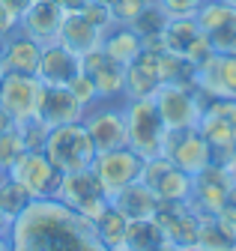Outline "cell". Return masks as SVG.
Instances as JSON below:
<instances>
[{"label":"cell","mask_w":236,"mask_h":251,"mask_svg":"<svg viewBox=\"0 0 236 251\" xmlns=\"http://www.w3.org/2000/svg\"><path fill=\"white\" fill-rule=\"evenodd\" d=\"M9 251H108L90 218L54 198H33L12 218Z\"/></svg>","instance_id":"6da1fadb"},{"label":"cell","mask_w":236,"mask_h":251,"mask_svg":"<svg viewBox=\"0 0 236 251\" xmlns=\"http://www.w3.org/2000/svg\"><path fill=\"white\" fill-rule=\"evenodd\" d=\"M126 132H129V150L138 155V159H156L162 155L165 147V135H167V126L150 99H126Z\"/></svg>","instance_id":"7a4b0ae2"},{"label":"cell","mask_w":236,"mask_h":251,"mask_svg":"<svg viewBox=\"0 0 236 251\" xmlns=\"http://www.w3.org/2000/svg\"><path fill=\"white\" fill-rule=\"evenodd\" d=\"M48 162L60 171V174H75V171H87L96 159V147L90 141L84 123H66L57 126L45 138V150Z\"/></svg>","instance_id":"3957f363"},{"label":"cell","mask_w":236,"mask_h":251,"mask_svg":"<svg viewBox=\"0 0 236 251\" xmlns=\"http://www.w3.org/2000/svg\"><path fill=\"white\" fill-rule=\"evenodd\" d=\"M54 201L66 203L69 209H75L84 218H90V222H93L99 212H105L108 203H111V198H108V192L102 188L99 176L93 174V168L75 171V174H63L60 176V185H57V192H54Z\"/></svg>","instance_id":"277c9868"},{"label":"cell","mask_w":236,"mask_h":251,"mask_svg":"<svg viewBox=\"0 0 236 251\" xmlns=\"http://www.w3.org/2000/svg\"><path fill=\"white\" fill-rule=\"evenodd\" d=\"M206 99L210 96H203L200 87H180V84H162L153 93V102L167 129H194L200 123Z\"/></svg>","instance_id":"5b68a950"},{"label":"cell","mask_w":236,"mask_h":251,"mask_svg":"<svg viewBox=\"0 0 236 251\" xmlns=\"http://www.w3.org/2000/svg\"><path fill=\"white\" fill-rule=\"evenodd\" d=\"M162 155L189 176H197L200 171H206L212 165V150L203 141V135L197 132V126L194 129H167Z\"/></svg>","instance_id":"8992f818"},{"label":"cell","mask_w":236,"mask_h":251,"mask_svg":"<svg viewBox=\"0 0 236 251\" xmlns=\"http://www.w3.org/2000/svg\"><path fill=\"white\" fill-rule=\"evenodd\" d=\"M162 51L189 60L191 66H200L212 54V45L191 15V18H167V24L162 30Z\"/></svg>","instance_id":"52a82bcc"},{"label":"cell","mask_w":236,"mask_h":251,"mask_svg":"<svg viewBox=\"0 0 236 251\" xmlns=\"http://www.w3.org/2000/svg\"><path fill=\"white\" fill-rule=\"evenodd\" d=\"M141 182L162 203H180V201H189V195H191V176L183 174L173 162H167L165 155L146 159L141 165Z\"/></svg>","instance_id":"ba28073f"},{"label":"cell","mask_w":236,"mask_h":251,"mask_svg":"<svg viewBox=\"0 0 236 251\" xmlns=\"http://www.w3.org/2000/svg\"><path fill=\"white\" fill-rule=\"evenodd\" d=\"M197 27L206 33L212 51L236 54V6L227 0H206L194 15Z\"/></svg>","instance_id":"9c48e42d"},{"label":"cell","mask_w":236,"mask_h":251,"mask_svg":"<svg viewBox=\"0 0 236 251\" xmlns=\"http://www.w3.org/2000/svg\"><path fill=\"white\" fill-rule=\"evenodd\" d=\"M42 81L36 75H21V72H6L0 78V108H3L15 123L33 120L36 105H39Z\"/></svg>","instance_id":"30bf717a"},{"label":"cell","mask_w":236,"mask_h":251,"mask_svg":"<svg viewBox=\"0 0 236 251\" xmlns=\"http://www.w3.org/2000/svg\"><path fill=\"white\" fill-rule=\"evenodd\" d=\"M9 174H12V179H18L33 198H54L57 185H60V176H63L60 171L48 162V155L39 152V150H24V152L18 155V162L9 168Z\"/></svg>","instance_id":"8fae6325"},{"label":"cell","mask_w":236,"mask_h":251,"mask_svg":"<svg viewBox=\"0 0 236 251\" xmlns=\"http://www.w3.org/2000/svg\"><path fill=\"white\" fill-rule=\"evenodd\" d=\"M230 176L224 171V165H210L206 171H200L197 176H191V195H189V206L197 215H218L227 203L230 195Z\"/></svg>","instance_id":"7c38bea8"},{"label":"cell","mask_w":236,"mask_h":251,"mask_svg":"<svg viewBox=\"0 0 236 251\" xmlns=\"http://www.w3.org/2000/svg\"><path fill=\"white\" fill-rule=\"evenodd\" d=\"M141 165H143V159H138L129 147H123V150L96 152V159H93L90 168L99 176V182L108 192V198H114L120 188H126L129 182L141 179Z\"/></svg>","instance_id":"4fadbf2b"},{"label":"cell","mask_w":236,"mask_h":251,"mask_svg":"<svg viewBox=\"0 0 236 251\" xmlns=\"http://www.w3.org/2000/svg\"><path fill=\"white\" fill-rule=\"evenodd\" d=\"M87 117V105L78 102V96L69 87H45L39 93V105H36V120L48 129H57V126L66 123H81Z\"/></svg>","instance_id":"5bb4252c"},{"label":"cell","mask_w":236,"mask_h":251,"mask_svg":"<svg viewBox=\"0 0 236 251\" xmlns=\"http://www.w3.org/2000/svg\"><path fill=\"white\" fill-rule=\"evenodd\" d=\"M197 87L210 99H236V54L212 51L197 66Z\"/></svg>","instance_id":"9a60e30c"},{"label":"cell","mask_w":236,"mask_h":251,"mask_svg":"<svg viewBox=\"0 0 236 251\" xmlns=\"http://www.w3.org/2000/svg\"><path fill=\"white\" fill-rule=\"evenodd\" d=\"M87 111H90V108H87ZM81 123L87 126V132H90V141H93L96 152L129 147V132H126V114H123V108L90 111V117H84Z\"/></svg>","instance_id":"2e32d148"},{"label":"cell","mask_w":236,"mask_h":251,"mask_svg":"<svg viewBox=\"0 0 236 251\" xmlns=\"http://www.w3.org/2000/svg\"><path fill=\"white\" fill-rule=\"evenodd\" d=\"M33 75L45 87H69L81 75V57L72 54L60 42L42 45V54H39V63H36V72Z\"/></svg>","instance_id":"e0dca14e"},{"label":"cell","mask_w":236,"mask_h":251,"mask_svg":"<svg viewBox=\"0 0 236 251\" xmlns=\"http://www.w3.org/2000/svg\"><path fill=\"white\" fill-rule=\"evenodd\" d=\"M81 69L93 78L99 99H114V96L126 99V66L117 63V60H111L102 51V45L96 51H90L87 57H81Z\"/></svg>","instance_id":"ac0fdd59"},{"label":"cell","mask_w":236,"mask_h":251,"mask_svg":"<svg viewBox=\"0 0 236 251\" xmlns=\"http://www.w3.org/2000/svg\"><path fill=\"white\" fill-rule=\"evenodd\" d=\"M156 222L167 239L170 248H186V245H197V212L180 201V203H159Z\"/></svg>","instance_id":"d6986e66"},{"label":"cell","mask_w":236,"mask_h":251,"mask_svg":"<svg viewBox=\"0 0 236 251\" xmlns=\"http://www.w3.org/2000/svg\"><path fill=\"white\" fill-rule=\"evenodd\" d=\"M63 9L54 0H33L27 12L18 18V30L24 36L36 39L39 45H51L60 39V24H63Z\"/></svg>","instance_id":"ffe728a7"},{"label":"cell","mask_w":236,"mask_h":251,"mask_svg":"<svg viewBox=\"0 0 236 251\" xmlns=\"http://www.w3.org/2000/svg\"><path fill=\"white\" fill-rule=\"evenodd\" d=\"M162 87L159 51H141L126 66V99H150Z\"/></svg>","instance_id":"44dd1931"},{"label":"cell","mask_w":236,"mask_h":251,"mask_svg":"<svg viewBox=\"0 0 236 251\" xmlns=\"http://www.w3.org/2000/svg\"><path fill=\"white\" fill-rule=\"evenodd\" d=\"M197 132L203 135V141L210 144L212 150V162L215 165H227V159L236 152V129L218 117L212 108L203 105V114H200V123H197Z\"/></svg>","instance_id":"7402d4cb"},{"label":"cell","mask_w":236,"mask_h":251,"mask_svg":"<svg viewBox=\"0 0 236 251\" xmlns=\"http://www.w3.org/2000/svg\"><path fill=\"white\" fill-rule=\"evenodd\" d=\"M39 54H42V45L30 36H24L21 30L0 45V69L6 72H21V75H33L36 72V63H39Z\"/></svg>","instance_id":"603a6c76"},{"label":"cell","mask_w":236,"mask_h":251,"mask_svg":"<svg viewBox=\"0 0 236 251\" xmlns=\"http://www.w3.org/2000/svg\"><path fill=\"white\" fill-rule=\"evenodd\" d=\"M102 36H105V30L90 24L81 12H66L63 24H60V39H57V42L66 45L78 57H87L90 51H96L102 45Z\"/></svg>","instance_id":"cb8c5ba5"},{"label":"cell","mask_w":236,"mask_h":251,"mask_svg":"<svg viewBox=\"0 0 236 251\" xmlns=\"http://www.w3.org/2000/svg\"><path fill=\"white\" fill-rule=\"evenodd\" d=\"M159 198L146 188L141 179H135V182H129L126 188H120L114 198H111V206L114 209H120L129 222H141V218H156V212H159Z\"/></svg>","instance_id":"d4e9b609"},{"label":"cell","mask_w":236,"mask_h":251,"mask_svg":"<svg viewBox=\"0 0 236 251\" xmlns=\"http://www.w3.org/2000/svg\"><path fill=\"white\" fill-rule=\"evenodd\" d=\"M102 51H105L111 60L129 66V63L143 51V45H141V36L135 33L129 24H111V27L105 30V36H102Z\"/></svg>","instance_id":"484cf974"},{"label":"cell","mask_w":236,"mask_h":251,"mask_svg":"<svg viewBox=\"0 0 236 251\" xmlns=\"http://www.w3.org/2000/svg\"><path fill=\"white\" fill-rule=\"evenodd\" d=\"M93 230H96L99 242H102L108 251H123V245H126V230H129V218H126L120 209H114V206L108 203V209L93 218Z\"/></svg>","instance_id":"4316f807"},{"label":"cell","mask_w":236,"mask_h":251,"mask_svg":"<svg viewBox=\"0 0 236 251\" xmlns=\"http://www.w3.org/2000/svg\"><path fill=\"white\" fill-rule=\"evenodd\" d=\"M165 24H167V15L162 12V6L153 0V3L146 6L129 27L141 36L143 51H162V30H165Z\"/></svg>","instance_id":"83f0119b"},{"label":"cell","mask_w":236,"mask_h":251,"mask_svg":"<svg viewBox=\"0 0 236 251\" xmlns=\"http://www.w3.org/2000/svg\"><path fill=\"white\" fill-rule=\"evenodd\" d=\"M123 248L126 251H162V248H167V239L156 218H141V222H129Z\"/></svg>","instance_id":"f1b7e54d"},{"label":"cell","mask_w":236,"mask_h":251,"mask_svg":"<svg viewBox=\"0 0 236 251\" xmlns=\"http://www.w3.org/2000/svg\"><path fill=\"white\" fill-rule=\"evenodd\" d=\"M197 245L203 251H230L236 239L218 225L215 215H197Z\"/></svg>","instance_id":"f546056e"},{"label":"cell","mask_w":236,"mask_h":251,"mask_svg":"<svg viewBox=\"0 0 236 251\" xmlns=\"http://www.w3.org/2000/svg\"><path fill=\"white\" fill-rule=\"evenodd\" d=\"M30 201H33V195L27 192L18 179H12L9 171H0V209L9 218H15L18 212H24V206Z\"/></svg>","instance_id":"4dcf8cb0"},{"label":"cell","mask_w":236,"mask_h":251,"mask_svg":"<svg viewBox=\"0 0 236 251\" xmlns=\"http://www.w3.org/2000/svg\"><path fill=\"white\" fill-rule=\"evenodd\" d=\"M24 150L27 147H24V138L18 132V126L9 129V132H0V171H9Z\"/></svg>","instance_id":"1f68e13d"},{"label":"cell","mask_w":236,"mask_h":251,"mask_svg":"<svg viewBox=\"0 0 236 251\" xmlns=\"http://www.w3.org/2000/svg\"><path fill=\"white\" fill-rule=\"evenodd\" d=\"M18 126V132H21V138H24V147L27 150H45V138H48V126H42L36 117L33 120H24V123H15Z\"/></svg>","instance_id":"d6a6232c"},{"label":"cell","mask_w":236,"mask_h":251,"mask_svg":"<svg viewBox=\"0 0 236 251\" xmlns=\"http://www.w3.org/2000/svg\"><path fill=\"white\" fill-rule=\"evenodd\" d=\"M153 0H117L111 6V15H114V24H132Z\"/></svg>","instance_id":"836d02e7"},{"label":"cell","mask_w":236,"mask_h":251,"mask_svg":"<svg viewBox=\"0 0 236 251\" xmlns=\"http://www.w3.org/2000/svg\"><path fill=\"white\" fill-rule=\"evenodd\" d=\"M156 3L162 6V12L167 18H191V15H197L203 0H156Z\"/></svg>","instance_id":"e575fe53"},{"label":"cell","mask_w":236,"mask_h":251,"mask_svg":"<svg viewBox=\"0 0 236 251\" xmlns=\"http://www.w3.org/2000/svg\"><path fill=\"white\" fill-rule=\"evenodd\" d=\"M69 90H72L75 96H78V102H84L87 108H90V105H93V102L99 99V93H96V84H93V78L87 75L84 69H81V75H78V78H75V81L69 84Z\"/></svg>","instance_id":"d590c367"},{"label":"cell","mask_w":236,"mask_h":251,"mask_svg":"<svg viewBox=\"0 0 236 251\" xmlns=\"http://www.w3.org/2000/svg\"><path fill=\"white\" fill-rule=\"evenodd\" d=\"M81 15L90 21V24H96L99 30H108L111 24H114V15H111V9L108 6H102V3H96V0H90L84 9H81Z\"/></svg>","instance_id":"8d00e7d4"},{"label":"cell","mask_w":236,"mask_h":251,"mask_svg":"<svg viewBox=\"0 0 236 251\" xmlns=\"http://www.w3.org/2000/svg\"><path fill=\"white\" fill-rule=\"evenodd\" d=\"M18 30V18H15V12L3 3V0H0V45H3L12 33Z\"/></svg>","instance_id":"74e56055"},{"label":"cell","mask_w":236,"mask_h":251,"mask_svg":"<svg viewBox=\"0 0 236 251\" xmlns=\"http://www.w3.org/2000/svg\"><path fill=\"white\" fill-rule=\"evenodd\" d=\"M215 218H218V225H221L233 239H236V206H233V203H224V209H221Z\"/></svg>","instance_id":"f35d334b"},{"label":"cell","mask_w":236,"mask_h":251,"mask_svg":"<svg viewBox=\"0 0 236 251\" xmlns=\"http://www.w3.org/2000/svg\"><path fill=\"white\" fill-rule=\"evenodd\" d=\"M90 0H57V6H60L63 12H81Z\"/></svg>","instance_id":"ab89813d"},{"label":"cell","mask_w":236,"mask_h":251,"mask_svg":"<svg viewBox=\"0 0 236 251\" xmlns=\"http://www.w3.org/2000/svg\"><path fill=\"white\" fill-rule=\"evenodd\" d=\"M3 3H6V6H9L12 12H15V18H21V15L27 12V6L33 3V0H3Z\"/></svg>","instance_id":"60d3db41"},{"label":"cell","mask_w":236,"mask_h":251,"mask_svg":"<svg viewBox=\"0 0 236 251\" xmlns=\"http://www.w3.org/2000/svg\"><path fill=\"white\" fill-rule=\"evenodd\" d=\"M9 230H12V218H9L3 209H0V236H6V239H9Z\"/></svg>","instance_id":"b9f144b4"},{"label":"cell","mask_w":236,"mask_h":251,"mask_svg":"<svg viewBox=\"0 0 236 251\" xmlns=\"http://www.w3.org/2000/svg\"><path fill=\"white\" fill-rule=\"evenodd\" d=\"M224 171H227V176H230V182L236 185V152L227 159V165H224Z\"/></svg>","instance_id":"7bdbcfd3"},{"label":"cell","mask_w":236,"mask_h":251,"mask_svg":"<svg viewBox=\"0 0 236 251\" xmlns=\"http://www.w3.org/2000/svg\"><path fill=\"white\" fill-rule=\"evenodd\" d=\"M176 251H203L200 245H186V248H176Z\"/></svg>","instance_id":"ee69618b"},{"label":"cell","mask_w":236,"mask_h":251,"mask_svg":"<svg viewBox=\"0 0 236 251\" xmlns=\"http://www.w3.org/2000/svg\"><path fill=\"white\" fill-rule=\"evenodd\" d=\"M96 3H102V6H108V9H111V6L117 3V0H96Z\"/></svg>","instance_id":"f6af8a7d"},{"label":"cell","mask_w":236,"mask_h":251,"mask_svg":"<svg viewBox=\"0 0 236 251\" xmlns=\"http://www.w3.org/2000/svg\"><path fill=\"white\" fill-rule=\"evenodd\" d=\"M162 251H176V248H170V245H167V248H162Z\"/></svg>","instance_id":"bcb514c9"},{"label":"cell","mask_w":236,"mask_h":251,"mask_svg":"<svg viewBox=\"0 0 236 251\" xmlns=\"http://www.w3.org/2000/svg\"><path fill=\"white\" fill-rule=\"evenodd\" d=\"M227 3H233V6H236V0H227Z\"/></svg>","instance_id":"7dc6e473"},{"label":"cell","mask_w":236,"mask_h":251,"mask_svg":"<svg viewBox=\"0 0 236 251\" xmlns=\"http://www.w3.org/2000/svg\"><path fill=\"white\" fill-rule=\"evenodd\" d=\"M0 78H3V69H0Z\"/></svg>","instance_id":"c3c4849f"},{"label":"cell","mask_w":236,"mask_h":251,"mask_svg":"<svg viewBox=\"0 0 236 251\" xmlns=\"http://www.w3.org/2000/svg\"><path fill=\"white\" fill-rule=\"evenodd\" d=\"M230 251H236V245H233V248H230Z\"/></svg>","instance_id":"681fc988"},{"label":"cell","mask_w":236,"mask_h":251,"mask_svg":"<svg viewBox=\"0 0 236 251\" xmlns=\"http://www.w3.org/2000/svg\"><path fill=\"white\" fill-rule=\"evenodd\" d=\"M54 3H57V0H54Z\"/></svg>","instance_id":"f907efd6"},{"label":"cell","mask_w":236,"mask_h":251,"mask_svg":"<svg viewBox=\"0 0 236 251\" xmlns=\"http://www.w3.org/2000/svg\"><path fill=\"white\" fill-rule=\"evenodd\" d=\"M203 3H206V0H203Z\"/></svg>","instance_id":"816d5d0a"},{"label":"cell","mask_w":236,"mask_h":251,"mask_svg":"<svg viewBox=\"0 0 236 251\" xmlns=\"http://www.w3.org/2000/svg\"><path fill=\"white\" fill-rule=\"evenodd\" d=\"M123 251H126V248H123Z\"/></svg>","instance_id":"f5cc1de1"}]
</instances>
